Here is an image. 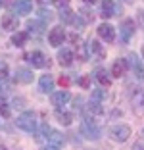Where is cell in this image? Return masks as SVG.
<instances>
[{"label":"cell","instance_id":"obj_1","mask_svg":"<svg viewBox=\"0 0 144 150\" xmlns=\"http://www.w3.org/2000/svg\"><path fill=\"white\" fill-rule=\"evenodd\" d=\"M16 125L25 133H37V114L35 112H23L21 115H18Z\"/></svg>","mask_w":144,"mask_h":150},{"label":"cell","instance_id":"obj_2","mask_svg":"<svg viewBox=\"0 0 144 150\" xmlns=\"http://www.w3.org/2000/svg\"><path fill=\"white\" fill-rule=\"evenodd\" d=\"M131 137V127L129 125H114L109 127V139L115 142H125Z\"/></svg>","mask_w":144,"mask_h":150},{"label":"cell","instance_id":"obj_3","mask_svg":"<svg viewBox=\"0 0 144 150\" xmlns=\"http://www.w3.org/2000/svg\"><path fill=\"white\" fill-rule=\"evenodd\" d=\"M25 60H27V62H29L33 67H39V69H42V67H48V66H50V58H46L42 52H39V50L25 54Z\"/></svg>","mask_w":144,"mask_h":150},{"label":"cell","instance_id":"obj_4","mask_svg":"<svg viewBox=\"0 0 144 150\" xmlns=\"http://www.w3.org/2000/svg\"><path fill=\"white\" fill-rule=\"evenodd\" d=\"M81 133H83L87 139H90V141H98V139H100V129L96 127L94 121L88 119V117L81 123Z\"/></svg>","mask_w":144,"mask_h":150},{"label":"cell","instance_id":"obj_5","mask_svg":"<svg viewBox=\"0 0 144 150\" xmlns=\"http://www.w3.org/2000/svg\"><path fill=\"white\" fill-rule=\"evenodd\" d=\"M131 106L136 115H144V88H136L131 96Z\"/></svg>","mask_w":144,"mask_h":150},{"label":"cell","instance_id":"obj_6","mask_svg":"<svg viewBox=\"0 0 144 150\" xmlns=\"http://www.w3.org/2000/svg\"><path fill=\"white\" fill-rule=\"evenodd\" d=\"M119 29H121V37H119V40H121L123 44L129 42V40H131V37H133V33H135V21H133L131 18L123 19Z\"/></svg>","mask_w":144,"mask_h":150},{"label":"cell","instance_id":"obj_7","mask_svg":"<svg viewBox=\"0 0 144 150\" xmlns=\"http://www.w3.org/2000/svg\"><path fill=\"white\" fill-rule=\"evenodd\" d=\"M64 40H66V29L64 27H54V29H50V33H48V42L52 44V46H60V44H64Z\"/></svg>","mask_w":144,"mask_h":150},{"label":"cell","instance_id":"obj_8","mask_svg":"<svg viewBox=\"0 0 144 150\" xmlns=\"http://www.w3.org/2000/svg\"><path fill=\"white\" fill-rule=\"evenodd\" d=\"M87 48H88V54H90V58H94L96 62H100V60H104V58H106V50H104V46H102L98 40L92 39L90 42L87 44Z\"/></svg>","mask_w":144,"mask_h":150},{"label":"cell","instance_id":"obj_9","mask_svg":"<svg viewBox=\"0 0 144 150\" xmlns=\"http://www.w3.org/2000/svg\"><path fill=\"white\" fill-rule=\"evenodd\" d=\"M98 37H100L104 42H114L115 40V27L109 25V23H102L98 27Z\"/></svg>","mask_w":144,"mask_h":150},{"label":"cell","instance_id":"obj_10","mask_svg":"<svg viewBox=\"0 0 144 150\" xmlns=\"http://www.w3.org/2000/svg\"><path fill=\"white\" fill-rule=\"evenodd\" d=\"M50 100H52V106L56 108H61V106H66L67 102L71 100V93L69 91H58V93H52V96H50Z\"/></svg>","mask_w":144,"mask_h":150},{"label":"cell","instance_id":"obj_11","mask_svg":"<svg viewBox=\"0 0 144 150\" xmlns=\"http://www.w3.org/2000/svg\"><path fill=\"white\" fill-rule=\"evenodd\" d=\"M0 25H2V29H4V31H18L19 19H18V16H13V13H4V16H2V21H0Z\"/></svg>","mask_w":144,"mask_h":150},{"label":"cell","instance_id":"obj_12","mask_svg":"<svg viewBox=\"0 0 144 150\" xmlns=\"http://www.w3.org/2000/svg\"><path fill=\"white\" fill-rule=\"evenodd\" d=\"M33 10V0H16L13 2V12L18 16H27Z\"/></svg>","mask_w":144,"mask_h":150},{"label":"cell","instance_id":"obj_13","mask_svg":"<svg viewBox=\"0 0 144 150\" xmlns=\"http://www.w3.org/2000/svg\"><path fill=\"white\" fill-rule=\"evenodd\" d=\"M58 62H60V66L69 67L73 64V52H71V48H60L58 50Z\"/></svg>","mask_w":144,"mask_h":150},{"label":"cell","instance_id":"obj_14","mask_svg":"<svg viewBox=\"0 0 144 150\" xmlns=\"http://www.w3.org/2000/svg\"><path fill=\"white\" fill-rule=\"evenodd\" d=\"M129 66L135 69V75L138 77V79H144V67H142V64H140L138 56H136L135 52L129 54Z\"/></svg>","mask_w":144,"mask_h":150},{"label":"cell","instance_id":"obj_15","mask_svg":"<svg viewBox=\"0 0 144 150\" xmlns=\"http://www.w3.org/2000/svg\"><path fill=\"white\" fill-rule=\"evenodd\" d=\"M127 66H129V60H123V58L115 60L114 66H112V75H114V77H123V75H125Z\"/></svg>","mask_w":144,"mask_h":150},{"label":"cell","instance_id":"obj_16","mask_svg":"<svg viewBox=\"0 0 144 150\" xmlns=\"http://www.w3.org/2000/svg\"><path fill=\"white\" fill-rule=\"evenodd\" d=\"M54 77L52 75H42V77H40V81H39V87H40V91H42V93H52L54 91Z\"/></svg>","mask_w":144,"mask_h":150},{"label":"cell","instance_id":"obj_17","mask_svg":"<svg viewBox=\"0 0 144 150\" xmlns=\"http://www.w3.org/2000/svg\"><path fill=\"white\" fill-rule=\"evenodd\" d=\"M16 81L18 83H31L33 81V71L25 69V67H18L16 69Z\"/></svg>","mask_w":144,"mask_h":150},{"label":"cell","instance_id":"obj_18","mask_svg":"<svg viewBox=\"0 0 144 150\" xmlns=\"http://www.w3.org/2000/svg\"><path fill=\"white\" fill-rule=\"evenodd\" d=\"M64 144V135L60 131H50V137H48V146H52V148H61Z\"/></svg>","mask_w":144,"mask_h":150},{"label":"cell","instance_id":"obj_19","mask_svg":"<svg viewBox=\"0 0 144 150\" xmlns=\"http://www.w3.org/2000/svg\"><path fill=\"white\" fill-rule=\"evenodd\" d=\"M60 19L64 23H69V25H75V21H77V13H73L69 8H60Z\"/></svg>","mask_w":144,"mask_h":150},{"label":"cell","instance_id":"obj_20","mask_svg":"<svg viewBox=\"0 0 144 150\" xmlns=\"http://www.w3.org/2000/svg\"><path fill=\"white\" fill-rule=\"evenodd\" d=\"M102 18H112V16H115V4L114 0H102V12H100Z\"/></svg>","mask_w":144,"mask_h":150},{"label":"cell","instance_id":"obj_21","mask_svg":"<svg viewBox=\"0 0 144 150\" xmlns=\"http://www.w3.org/2000/svg\"><path fill=\"white\" fill-rule=\"evenodd\" d=\"M27 39H29V33H25V31H18V33H13L12 35V44L13 46H25V42H27Z\"/></svg>","mask_w":144,"mask_h":150},{"label":"cell","instance_id":"obj_22","mask_svg":"<svg viewBox=\"0 0 144 150\" xmlns=\"http://www.w3.org/2000/svg\"><path fill=\"white\" fill-rule=\"evenodd\" d=\"M85 112H87L88 115H100V114H102V106H100V102H96L94 98H92V100L88 102V106L85 108Z\"/></svg>","mask_w":144,"mask_h":150},{"label":"cell","instance_id":"obj_23","mask_svg":"<svg viewBox=\"0 0 144 150\" xmlns=\"http://www.w3.org/2000/svg\"><path fill=\"white\" fill-rule=\"evenodd\" d=\"M94 77L98 79V83H102L104 87H108V85L112 83V79H109V73H108L106 69H102V67H100V69H96V71H94Z\"/></svg>","mask_w":144,"mask_h":150},{"label":"cell","instance_id":"obj_24","mask_svg":"<svg viewBox=\"0 0 144 150\" xmlns=\"http://www.w3.org/2000/svg\"><path fill=\"white\" fill-rule=\"evenodd\" d=\"M56 117L61 125H71V121H73V115H71L69 112H61L60 108L56 110Z\"/></svg>","mask_w":144,"mask_h":150},{"label":"cell","instance_id":"obj_25","mask_svg":"<svg viewBox=\"0 0 144 150\" xmlns=\"http://www.w3.org/2000/svg\"><path fill=\"white\" fill-rule=\"evenodd\" d=\"M79 16L83 18V21H85V23L92 21V12H90L88 8H83V10H79Z\"/></svg>","mask_w":144,"mask_h":150},{"label":"cell","instance_id":"obj_26","mask_svg":"<svg viewBox=\"0 0 144 150\" xmlns=\"http://www.w3.org/2000/svg\"><path fill=\"white\" fill-rule=\"evenodd\" d=\"M27 27H29L31 33H33V31H35V33H40V31H42V29H40V27H42V23H40V21H27Z\"/></svg>","mask_w":144,"mask_h":150},{"label":"cell","instance_id":"obj_27","mask_svg":"<svg viewBox=\"0 0 144 150\" xmlns=\"http://www.w3.org/2000/svg\"><path fill=\"white\" fill-rule=\"evenodd\" d=\"M39 13H40V18H42L44 21H46V19H48V21L52 19V12H50V10H44V8H42V10H40Z\"/></svg>","mask_w":144,"mask_h":150},{"label":"cell","instance_id":"obj_28","mask_svg":"<svg viewBox=\"0 0 144 150\" xmlns=\"http://www.w3.org/2000/svg\"><path fill=\"white\" fill-rule=\"evenodd\" d=\"M0 114L4 115V117H8V115H10V108H8L6 102H0Z\"/></svg>","mask_w":144,"mask_h":150},{"label":"cell","instance_id":"obj_29","mask_svg":"<svg viewBox=\"0 0 144 150\" xmlns=\"http://www.w3.org/2000/svg\"><path fill=\"white\" fill-rule=\"evenodd\" d=\"M52 2L58 6V8H66V6L69 4V0H52Z\"/></svg>","mask_w":144,"mask_h":150},{"label":"cell","instance_id":"obj_30","mask_svg":"<svg viewBox=\"0 0 144 150\" xmlns=\"http://www.w3.org/2000/svg\"><path fill=\"white\" fill-rule=\"evenodd\" d=\"M0 73H2V77L8 75V66H6V62H0Z\"/></svg>","mask_w":144,"mask_h":150},{"label":"cell","instance_id":"obj_31","mask_svg":"<svg viewBox=\"0 0 144 150\" xmlns=\"http://www.w3.org/2000/svg\"><path fill=\"white\" fill-rule=\"evenodd\" d=\"M60 85L61 87H67V85H69V77H64V75H61L60 77Z\"/></svg>","mask_w":144,"mask_h":150},{"label":"cell","instance_id":"obj_32","mask_svg":"<svg viewBox=\"0 0 144 150\" xmlns=\"http://www.w3.org/2000/svg\"><path fill=\"white\" fill-rule=\"evenodd\" d=\"M81 85H83L85 88H88V77H83V79H81Z\"/></svg>","mask_w":144,"mask_h":150},{"label":"cell","instance_id":"obj_33","mask_svg":"<svg viewBox=\"0 0 144 150\" xmlns=\"http://www.w3.org/2000/svg\"><path fill=\"white\" fill-rule=\"evenodd\" d=\"M133 150H144V148H142V144H140V142H136V144L133 146Z\"/></svg>","mask_w":144,"mask_h":150},{"label":"cell","instance_id":"obj_34","mask_svg":"<svg viewBox=\"0 0 144 150\" xmlns=\"http://www.w3.org/2000/svg\"><path fill=\"white\" fill-rule=\"evenodd\" d=\"M85 2H87V4H94L96 0H85Z\"/></svg>","mask_w":144,"mask_h":150},{"label":"cell","instance_id":"obj_35","mask_svg":"<svg viewBox=\"0 0 144 150\" xmlns=\"http://www.w3.org/2000/svg\"><path fill=\"white\" fill-rule=\"evenodd\" d=\"M44 150H58V148H52V146H46V148H44Z\"/></svg>","mask_w":144,"mask_h":150},{"label":"cell","instance_id":"obj_36","mask_svg":"<svg viewBox=\"0 0 144 150\" xmlns=\"http://www.w3.org/2000/svg\"><path fill=\"white\" fill-rule=\"evenodd\" d=\"M37 2H40V4H46L48 0H37Z\"/></svg>","mask_w":144,"mask_h":150},{"label":"cell","instance_id":"obj_37","mask_svg":"<svg viewBox=\"0 0 144 150\" xmlns=\"http://www.w3.org/2000/svg\"><path fill=\"white\" fill-rule=\"evenodd\" d=\"M0 150H6V146H2V144H0Z\"/></svg>","mask_w":144,"mask_h":150},{"label":"cell","instance_id":"obj_38","mask_svg":"<svg viewBox=\"0 0 144 150\" xmlns=\"http://www.w3.org/2000/svg\"><path fill=\"white\" fill-rule=\"evenodd\" d=\"M2 2H4V0H0V6H2Z\"/></svg>","mask_w":144,"mask_h":150},{"label":"cell","instance_id":"obj_39","mask_svg":"<svg viewBox=\"0 0 144 150\" xmlns=\"http://www.w3.org/2000/svg\"><path fill=\"white\" fill-rule=\"evenodd\" d=\"M142 56H144V48H142Z\"/></svg>","mask_w":144,"mask_h":150},{"label":"cell","instance_id":"obj_40","mask_svg":"<svg viewBox=\"0 0 144 150\" xmlns=\"http://www.w3.org/2000/svg\"><path fill=\"white\" fill-rule=\"evenodd\" d=\"M0 91H2V87H0Z\"/></svg>","mask_w":144,"mask_h":150},{"label":"cell","instance_id":"obj_41","mask_svg":"<svg viewBox=\"0 0 144 150\" xmlns=\"http://www.w3.org/2000/svg\"><path fill=\"white\" fill-rule=\"evenodd\" d=\"M142 2H144V0H142Z\"/></svg>","mask_w":144,"mask_h":150}]
</instances>
